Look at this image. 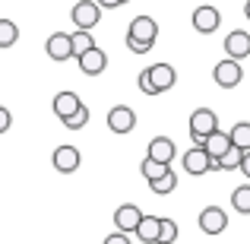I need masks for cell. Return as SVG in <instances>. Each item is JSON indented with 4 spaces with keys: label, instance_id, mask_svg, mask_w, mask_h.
<instances>
[{
    "label": "cell",
    "instance_id": "1",
    "mask_svg": "<svg viewBox=\"0 0 250 244\" xmlns=\"http://www.w3.org/2000/svg\"><path fill=\"white\" fill-rule=\"evenodd\" d=\"M215 130H219V117H215L212 108H196L190 114V140H193V146H203L206 136H212Z\"/></svg>",
    "mask_w": 250,
    "mask_h": 244
},
{
    "label": "cell",
    "instance_id": "2",
    "mask_svg": "<svg viewBox=\"0 0 250 244\" xmlns=\"http://www.w3.org/2000/svg\"><path fill=\"white\" fill-rule=\"evenodd\" d=\"M70 19H73L76 32H92L102 22V6H98L95 0H80V3L70 10Z\"/></svg>",
    "mask_w": 250,
    "mask_h": 244
},
{
    "label": "cell",
    "instance_id": "3",
    "mask_svg": "<svg viewBox=\"0 0 250 244\" xmlns=\"http://www.w3.org/2000/svg\"><path fill=\"white\" fill-rule=\"evenodd\" d=\"M127 38H133V42L149 44V48H152V44H155V38H159V22H155L152 16H136V19H130Z\"/></svg>",
    "mask_w": 250,
    "mask_h": 244
},
{
    "label": "cell",
    "instance_id": "4",
    "mask_svg": "<svg viewBox=\"0 0 250 244\" xmlns=\"http://www.w3.org/2000/svg\"><path fill=\"white\" fill-rule=\"evenodd\" d=\"M51 165H54V171H61V175H73V171H80L83 155H80V149H76V146L63 143V146L54 149V155H51Z\"/></svg>",
    "mask_w": 250,
    "mask_h": 244
},
{
    "label": "cell",
    "instance_id": "5",
    "mask_svg": "<svg viewBox=\"0 0 250 244\" xmlns=\"http://www.w3.org/2000/svg\"><path fill=\"white\" fill-rule=\"evenodd\" d=\"M184 171L187 175H206V171H219V165L206 155V149L203 146H190L187 153H184Z\"/></svg>",
    "mask_w": 250,
    "mask_h": 244
},
{
    "label": "cell",
    "instance_id": "6",
    "mask_svg": "<svg viewBox=\"0 0 250 244\" xmlns=\"http://www.w3.org/2000/svg\"><path fill=\"white\" fill-rule=\"evenodd\" d=\"M136 127V111L130 105H114L108 111V130L111 133H130Z\"/></svg>",
    "mask_w": 250,
    "mask_h": 244
},
{
    "label": "cell",
    "instance_id": "7",
    "mask_svg": "<svg viewBox=\"0 0 250 244\" xmlns=\"http://www.w3.org/2000/svg\"><path fill=\"white\" fill-rule=\"evenodd\" d=\"M193 29L200 32V35H212L215 29L222 25V13L215 10V6H209V3H203V6H196L193 10Z\"/></svg>",
    "mask_w": 250,
    "mask_h": 244
},
{
    "label": "cell",
    "instance_id": "8",
    "mask_svg": "<svg viewBox=\"0 0 250 244\" xmlns=\"http://www.w3.org/2000/svg\"><path fill=\"white\" fill-rule=\"evenodd\" d=\"M212 80L222 86V89H234L241 80H244V70H241L238 61H219L212 67Z\"/></svg>",
    "mask_w": 250,
    "mask_h": 244
},
{
    "label": "cell",
    "instance_id": "9",
    "mask_svg": "<svg viewBox=\"0 0 250 244\" xmlns=\"http://www.w3.org/2000/svg\"><path fill=\"white\" fill-rule=\"evenodd\" d=\"M140 222H143V209L136 206V203H124V206L114 209V225H117V232L130 235V232H136V225H140Z\"/></svg>",
    "mask_w": 250,
    "mask_h": 244
},
{
    "label": "cell",
    "instance_id": "10",
    "mask_svg": "<svg viewBox=\"0 0 250 244\" xmlns=\"http://www.w3.org/2000/svg\"><path fill=\"white\" fill-rule=\"evenodd\" d=\"M146 73H149V83H152L155 95H159V92H168L171 86L177 83V73H174L171 64H152V67H146Z\"/></svg>",
    "mask_w": 250,
    "mask_h": 244
},
{
    "label": "cell",
    "instance_id": "11",
    "mask_svg": "<svg viewBox=\"0 0 250 244\" xmlns=\"http://www.w3.org/2000/svg\"><path fill=\"white\" fill-rule=\"evenodd\" d=\"M200 228L206 235H222L228 228V213L222 206H206L200 213Z\"/></svg>",
    "mask_w": 250,
    "mask_h": 244
},
{
    "label": "cell",
    "instance_id": "12",
    "mask_svg": "<svg viewBox=\"0 0 250 244\" xmlns=\"http://www.w3.org/2000/svg\"><path fill=\"white\" fill-rule=\"evenodd\" d=\"M174 155H177V149H174V140H171V136H152V140H149L146 159H152V162L168 165V168H171V159H174Z\"/></svg>",
    "mask_w": 250,
    "mask_h": 244
},
{
    "label": "cell",
    "instance_id": "13",
    "mask_svg": "<svg viewBox=\"0 0 250 244\" xmlns=\"http://www.w3.org/2000/svg\"><path fill=\"white\" fill-rule=\"evenodd\" d=\"M44 51H48L51 61L63 64V61H70V57H73V42H70L67 32H54V35L48 38V44H44Z\"/></svg>",
    "mask_w": 250,
    "mask_h": 244
},
{
    "label": "cell",
    "instance_id": "14",
    "mask_svg": "<svg viewBox=\"0 0 250 244\" xmlns=\"http://www.w3.org/2000/svg\"><path fill=\"white\" fill-rule=\"evenodd\" d=\"M225 51H228V61H244V57L250 54V35L244 29H238V32H228L225 35Z\"/></svg>",
    "mask_w": 250,
    "mask_h": 244
},
{
    "label": "cell",
    "instance_id": "15",
    "mask_svg": "<svg viewBox=\"0 0 250 244\" xmlns=\"http://www.w3.org/2000/svg\"><path fill=\"white\" fill-rule=\"evenodd\" d=\"M51 108H54V114L61 117V121H67L70 114H76V111L83 108V102H80V95H76V92H57L54 95V102H51Z\"/></svg>",
    "mask_w": 250,
    "mask_h": 244
},
{
    "label": "cell",
    "instance_id": "16",
    "mask_svg": "<svg viewBox=\"0 0 250 244\" xmlns=\"http://www.w3.org/2000/svg\"><path fill=\"white\" fill-rule=\"evenodd\" d=\"M104 67H108V54H104L102 48H92V51H85V54L80 57V70L85 76H98V73H104Z\"/></svg>",
    "mask_w": 250,
    "mask_h": 244
},
{
    "label": "cell",
    "instance_id": "17",
    "mask_svg": "<svg viewBox=\"0 0 250 244\" xmlns=\"http://www.w3.org/2000/svg\"><path fill=\"white\" fill-rule=\"evenodd\" d=\"M203 149H206V155H209L212 162H219L222 155H225L228 149H231V140H228V133H225V130H215L212 136H206Z\"/></svg>",
    "mask_w": 250,
    "mask_h": 244
},
{
    "label": "cell",
    "instance_id": "18",
    "mask_svg": "<svg viewBox=\"0 0 250 244\" xmlns=\"http://www.w3.org/2000/svg\"><path fill=\"white\" fill-rule=\"evenodd\" d=\"M159 228H162V219L159 216H143V222L136 225V238L143 244H159Z\"/></svg>",
    "mask_w": 250,
    "mask_h": 244
},
{
    "label": "cell",
    "instance_id": "19",
    "mask_svg": "<svg viewBox=\"0 0 250 244\" xmlns=\"http://www.w3.org/2000/svg\"><path fill=\"white\" fill-rule=\"evenodd\" d=\"M228 140H231L234 149L241 153H250V121H238L231 130H228Z\"/></svg>",
    "mask_w": 250,
    "mask_h": 244
},
{
    "label": "cell",
    "instance_id": "20",
    "mask_svg": "<svg viewBox=\"0 0 250 244\" xmlns=\"http://www.w3.org/2000/svg\"><path fill=\"white\" fill-rule=\"evenodd\" d=\"M231 206L238 209L241 216H250V184H241V187H234V194H231Z\"/></svg>",
    "mask_w": 250,
    "mask_h": 244
},
{
    "label": "cell",
    "instance_id": "21",
    "mask_svg": "<svg viewBox=\"0 0 250 244\" xmlns=\"http://www.w3.org/2000/svg\"><path fill=\"white\" fill-rule=\"evenodd\" d=\"M19 38V25L13 19H0V48H13Z\"/></svg>",
    "mask_w": 250,
    "mask_h": 244
},
{
    "label": "cell",
    "instance_id": "22",
    "mask_svg": "<svg viewBox=\"0 0 250 244\" xmlns=\"http://www.w3.org/2000/svg\"><path fill=\"white\" fill-rule=\"evenodd\" d=\"M70 42H73V57H83L85 51L95 48V38H92V32H73V35H70Z\"/></svg>",
    "mask_w": 250,
    "mask_h": 244
},
{
    "label": "cell",
    "instance_id": "23",
    "mask_svg": "<svg viewBox=\"0 0 250 244\" xmlns=\"http://www.w3.org/2000/svg\"><path fill=\"white\" fill-rule=\"evenodd\" d=\"M174 187H177V175H174V171H168V175H162L159 181H149V190H152L155 197H165V194H171Z\"/></svg>",
    "mask_w": 250,
    "mask_h": 244
},
{
    "label": "cell",
    "instance_id": "24",
    "mask_svg": "<svg viewBox=\"0 0 250 244\" xmlns=\"http://www.w3.org/2000/svg\"><path fill=\"white\" fill-rule=\"evenodd\" d=\"M140 171H143V177L146 181H159L162 175H168V165H159V162H152V159H143V165H140Z\"/></svg>",
    "mask_w": 250,
    "mask_h": 244
},
{
    "label": "cell",
    "instance_id": "25",
    "mask_svg": "<svg viewBox=\"0 0 250 244\" xmlns=\"http://www.w3.org/2000/svg\"><path fill=\"white\" fill-rule=\"evenodd\" d=\"M241 159H244V153L231 146V149H228V153L222 155V159L215 162V165H219V171H234V168H241Z\"/></svg>",
    "mask_w": 250,
    "mask_h": 244
},
{
    "label": "cell",
    "instance_id": "26",
    "mask_svg": "<svg viewBox=\"0 0 250 244\" xmlns=\"http://www.w3.org/2000/svg\"><path fill=\"white\" fill-rule=\"evenodd\" d=\"M174 241H177V222H174V219H162L159 244H174Z\"/></svg>",
    "mask_w": 250,
    "mask_h": 244
},
{
    "label": "cell",
    "instance_id": "27",
    "mask_svg": "<svg viewBox=\"0 0 250 244\" xmlns=\"http://www.w3.org/2000/svg\"><path fill=\"white\" fill-rule=\"evenodd\" d=\"M85 124H89V108L83 105L76 114H70L67 121H63V127H67V130H80V127H85Z\"/></svg>",
    "mask_w": 250,
    "mask_h": 244
},
{
    "label": "cell",
    "instance_id": "28",
    "mask_svg": "<svg viewBox=\"0 0 250 244\" xmlns=\"http://www.w3.org/2000/svg\"><path fill=\"white\" fill-rule=\"evenodd\" d=\"M10 127H13V114H10V108L0 105V133H6Z\"/></svg>",
    "mask_w": 250,
    "mask_h": 244
},
{
    "label": "cell",
    "instance_id": "29",
    "mask_svg": "<svg viewBox=\"0 0 250 244\" xmlns=\"http://www.w3.org/2000/svg\"><path fill=\"white\" fill-rule=\"evenodd\" d=\"M102 244H130V235H124V232H114V235H108Z\"/></svg>",
    "mask_w": 250,
    "mask_h": 244
},
{
    "label": "cell",
    "instance_id": "30",
    "mask_svg": "<svg viewBox=\"0 0 250 244\" xmlns=\"http://www.w3.org/2000/svg\"><path fill=\"white\" fill-rule=\"evenodd\" d=\"M136 83H140V89L146 92V95H155V92H152V83H149V73H146V70H143V73H140V80H136Z\"/></svg>",
    "mask_w": 250,
    "mask_h": 244
},
{
    "label": "cell",
    "instance_id": "31",
    "mask_svg": "<svg viewBox=\"0 0 250 244\" xmlns=\"http://www.w3.org/2000/svg\"><path fill=\"white\" fill-rule=\"evenodd\" d=\"M127 48L133 51V54H146V51H149V44H140V42H133V38H127Z\"/></svg>",
    "mask_w": 250,
    "mask_h": 244
},
{
    "label": "cell",
    "instance_id": "32",
    "mask_svg": "<svg viewBox=\"0 0 250 244\" xmlns=\"http://www.w3.org/2000/svg\"><path fill=\"white\" fill-rule=\"evenodd\" d=\"M98 6H104V10H117V6H124L127 0H95Z\"/></svg>",
    "mask_w": 250,
    "mask_h": 244
},
{
    "label": "cell",
    "instance_id": "33",
    "mask_svg": "<svg viewBox=\"0 0 250 244\" xmlns=\"http://www.w3.org/2000/svg\"><path fill=\"white\" fill-rule=\"evenodd\" d=\"M241 175H244V177H250V153H244V159H241Z\"/></svg>",
    "mask_w": 250,
    "mask_h": 244
},
{
    "label": "cell",
    "instance_id": "34",
    "mask_svg": "<svg viewBox=\"0 0 250 244\" xmlns=\"http://www.w3.org/2000/svg\"><path fill=\"white\" fill-rule=\"evenodd\" d=\"M244 16L250 19V0H247V3H244Z\"/></svg>",
    "mask_w": 250,
    "mask_h": 244
}]
</instances>
